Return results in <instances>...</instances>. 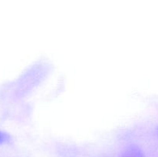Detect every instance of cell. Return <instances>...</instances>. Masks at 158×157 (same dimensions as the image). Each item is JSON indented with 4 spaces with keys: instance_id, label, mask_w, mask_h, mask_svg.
I'll return each mask as SVG.
<instances>
[{
    "instance_id": "obj_1",
    "label": "cell",
    "mask_w": 158,
    "mask_h": 157,
    "mask_svg": "<svg viewBox=\"0 0 158 157\" xmlns=\"http://www.w3.org/2000/svg\"><path fill=\"white\" fill-rule=\"evenodd\" d=\"M121 157H143L141 151L137 146H129L122 154Z\"/></svg>"
}]
</instances>
